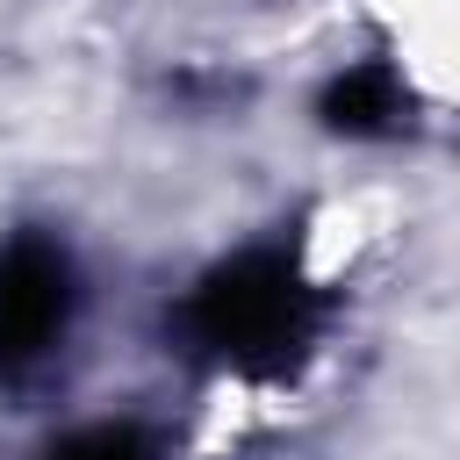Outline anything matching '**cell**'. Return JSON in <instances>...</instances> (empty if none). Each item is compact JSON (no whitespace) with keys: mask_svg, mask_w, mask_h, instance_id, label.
Listing matches in <instances>:
<instances>
[{"mask_svg":"<svg viewBox=\"0 0 460 460\" xmlns=\"http://www.w3.org/2000/svg\"><path fill=\"white\" fill-rule=\"evenodd\" d=\"M180 345L244 374V381H273L288 374L323 323V295L309 288L302 259L288 244H252L237 259H223L216 273H201V288L180 302Z\"/></svg>","mask_w":460,"mask_h":460,"instance_id":"obj_1","label":"cell"},{"mask_svg":"<svg viewBox=\"0 0 460 460\" xmlns=\"http://www.w3.org/2000/svg\"><path fill=\"white\" fill-rule=\"evenodd\" d=\"M79 309V273L72 252L43 230H22L0 244V388H29L50 374L65 352Z\"/></svg>","mask_w":460,"mask_h":460,"instance_id":"obj_2","label":"cell"},{"mask_svg":"<svg viewBox=\"0 0 460 460\" xmlns=\"http://www.w3.org/2000/svg\"><path fill=\"white\" fill-rule=\"evenodd\" d=\"M43 460H151V446H144L129 424H101V431L65 438V446H58V453H43Z\"/></svg>","mask_w":460,"mask_h":460,"instance_id":"obj_4","label":"cell"},{"mask_svg":"<svg viewBox=\"0 0 460 460\" xmlns=\"http://www.w3.org/2000/svg\"><path fill=\"white\" fill-rule=\"evenodd\" d=\"M316 115H323V129L359 137V144H374V137H402V129H410V86H402V72H395V65H381V58H374V65L338 72V79L323 86Z\"/></svg>","mask_w":460,"mask_h":460,"instance_id":"obj_3","label":"cell"}]
</instances>
